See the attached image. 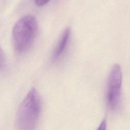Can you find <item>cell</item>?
Segmentation results:
<instances>
[{"label": "cell", "mask_w": 130, "mask_h": 130, "mask_svg": "<svg viewBox=\"0 0 130 130\" xmlns=\"http://www.w3.org/2000/svg\"><path fill=\"white\" fill-rule=\"evenodd\" d=\"M35 3L39 6H43L48 3L50 0H34Z\"/></svg>", "instance_id": "cell-5"}, {"label": "cell", "mask_w": 130, "mask_h": 130, "mask_svg": "<svg viewBox=\"0 0 130 130\" xmlns=\"http://www.w3.org/2000/svg\"><path fill=\"white\" fill-rule=\"evenodd\" d=\"M106 125V120L105 119L103 120L101 123V124L100 125L99 127L98 128V129H104L105 128Z\"/></svg>", "instance_id": "cell-6"}, {"label": "cell", "mask_w": 130, "mask_h": 130, "mask_svg": "<svg viewBox=\"0 0 130 130\" xmlns=\"http://www.w3.org/2000/svg\"><path fill=\"white\" fill-rule=\"evenodd\" d=\"M122 72L120 66L115 64L112 68L108 78L106 99L109 108L112 111L117 109L121 99Z\"/></svg>", "instance_id": "cell-3"}, {"label": "cell", "mask_w": 130, "mask_h": 130, "mask_svg": "<svg viewBox=\"0 0 130 130\" xmlns=\"http://www.w3.org/2000/svg\"><path fill=\"white\" fill-rule=\"evenodd\" d=\"M71 34V28L67 27L62 32L55 48L53 58L55 60L59 58L64 53L69 43Z\"/></svg>", "instance_id": "cell-4"}, {"label": "cell", "mask_w": 130, "mask_h": 130, "mask_svg": "<svg viewBox=\"0 0 130 130\" xmlns=\"http://www.w3.org/2000/svg\"><path fill=\"white\" fill-rule=\"evenodd\" d=\"M41 101L37 90L32 87L20 103L16 117V125L20 130L35 129L41 112Z\"/></svg>", "instance_id": "cell-1"}, {"label": "cell", "mask_w": 130, "mask_h": 130, "mask_svg": "<svg viewBox=\"0 0 130 130\" xmlns=\"http://www.w3.org/2000/svg\"><path fill=\"white\" fill-rule=\"evenodd\" d=\"M38 25L35 17L24 16L15 24L12 31L13 46L16 51L22 53L32 46L37 37Z\"/></svg>", "instance_id": "cell-2"}]
</instances>
